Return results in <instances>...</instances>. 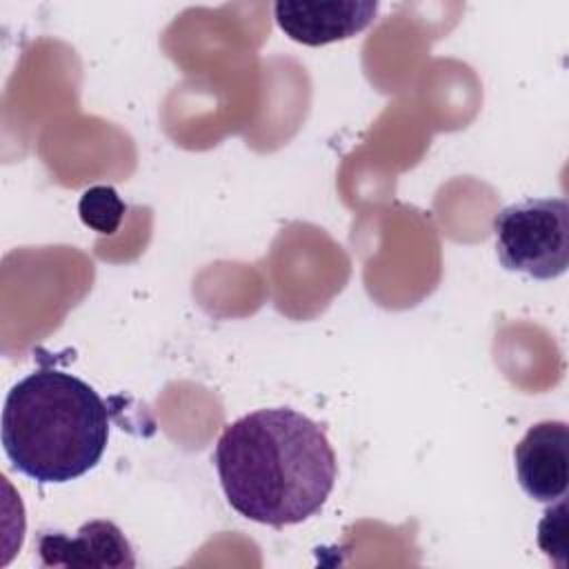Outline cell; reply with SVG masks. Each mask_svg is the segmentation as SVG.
I'll use <instances>...</instances> for the list:
<instances>
[{
    "instance_id": "6",
    "label": "cell",
    "mask_w": 569,
    "mask_h": 569,
    "mask_svg": "<svg viewBox=\"0 0 569 569\" xmlns=\"http://www.w3.org/2000/svg\"><path fill=\"white\" fill-rule=\"evenodd\" d=\"M38 553L42 567H136L129 540L111 520H89L73 536L47 531L38 538Z\"/></svg>"
},
{
    "instance_id": "5",
    "label": "cell",
    "mask_w": 569,
    "mask_h": 569,
    "mask_svg": "<svg viewBox=\"0 0 569 569\" xmlns=\"http://www.w3.org/2000/svg\"><path fill=\"white\" fill-rule=\"evenodd\" d=\"M378 13V2L371 0H338V2H289L273 4L278 27L293 42L322 47L338 40H349L365 31Z\"/></svg>"
},
{
    "instance_id": "2",
    "label": "cell",
    "mask_w": 569,
    "mask_h": 569,
    "mask_svg": "<svg viewBox=\"0 0 569 569\" xmlns=\"http://www.w3.org/2000/svg\"><path fill=\"white\" fill-rule=\"evenodd\" d=\"M109 442V409L73 373L42 367L18 380L2 407V449L16 471L62 485L91 471Z\"/></svg>"
},
{
    "instance_id": "4",
    "label": "cell",
    "mask_w": 569,
    "mask_h": 569,
    "mask_svg": "<svg viewBox=\"0 0 569 569\" xmlns=\"http://www.w3.org/2000/svg\"><path fill=\"white\" fill-rule=\"evenodd\" d=\"M520 489L536 502H553L569 485V427L562 420H542L527 429L513 449Z\"/></svg>"
},
{
    "instance_id": "7",
    "label": "cell",
    "mask_w": 569,
    "mask_h": 569,
    "mask_svg": "<svg viewBox=\"0 0 569 569\" xmlns=\"http://www.w3.org/2000/svg\"><path fill=\"white\" fill-rule=\"evenodd\" d=\"M124 211H127V204L122 202L118 191L109 184H93V187L84 189L80 196V202H78L80 220L89 229H93L102 236L118 231V227L124 218Z\"/></svg>"
},
{
    "instance_id": "3",
    "label": "cell",
    "mask_w": 569,
    "mask_h": 569,
    "mask_svg": "<svg viewBox=\"0 0 569 569\" xmlns=\"http://www.w3.org/2000/svg\"><path fill=\"white\" fill-rule=\"evenodd\" d=\"M496 253L505 269L556 280L569 267V204L565 198H527L493 218Z\"/></svg>"
},
{
    "instance_id": "1",
    "label": "cell",
    "mask_w": 569,
    "mask_h": 569,
    "mask_svg": "<svg viewBox=\"0 0 569 569\" xmlns=\"http://www.w3.org/2000/svg\"><path fill=\"white\" fill-rule=\"evenodd\" d=\"M213 465L231 509L269 527L316 516L338 476L325 429L289 407L258 409L227 425Z\"/></svg>"
},
{
    "instance_id": "8",
    "label": "cell",
    "mask_w": 569,
    "mask_h": 569,
    "mask_svg": "<svg viewBox=\"0 0 569 569\" xmlns=\"http://www.w3.org/2000/svg\"><path fill=\"white\" fill-rule=\"evenodd\" d=\"M538 545L549 558L560 553V560L565 565V556H567V505H565V496L553 500L551 507L545 509L542 520L538 522Z\"/></svg>"
}]
</instances>
